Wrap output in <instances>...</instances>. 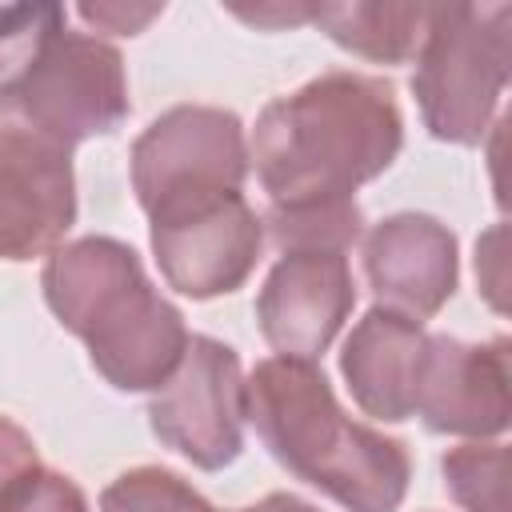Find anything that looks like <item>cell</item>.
<instances>
[{
  "instance_id": "cell-6",
  "label": "cell",
  "mask_w": 512,
  "mask_h": 512,
  "mask_svg": "<svg viewBox=\"0 0 512 512\" xmlns=\"http://www.w3.org/2000/svg\"><path fill=\"white\" fill-rule=\"evenodd\" d=\"M148 236L168 288L212 300L252 276L264 248V220L240 188L184 192L148 208Z\"/></svg>"
},
{
  "instance_id": "cell-11",
  "label": "cell",
  "mask_w": 512,
  "mask_h": 512,
  "mask_svg": "<svg viewBox=\"0 0 512 512\" xmlns=\"http://www.w3.org/2000/svg\"><path fill=\"white\" fill-rule=\"evenodd\" d=\"M412 416L440 436H500L508 428V340L468 344L444 332L428 336Z\"/></svg>"
},
{
  "instance_id": "cell-19",
  "label": "cell",
  "mask_w": 512,
  "mask_h": 512,
  "mask_svg": "<svg viewBox=\"0 0 512 512\" xmlns=\"http://www.w3.org/2000/svg\"><path fill=\"white\" fill-rule=\"evenodd\" d=\"M0 512H88V500L76 480L36 464L0 496Z\"/></svg>"
},
{
  "instance_id": "cell-17",
  "label": "cell",
  "mask_w": 512,
  "mask_h": 512,
  "mask_svg": "<svg viewBox=\"0 0 512 512\" xmlns=\"http://www.w3.org/2000/svg\"><path fill=\"white\" fill-rule=\"evenodd\" d=\"M100 512H216L184 476L144 464L120 472L100 492Z\"/></svg>"
},
{
  "instance_id": "cell-9",
  "label": "cell",
  "mask_w": 512,
  "mask_h": 512,
  "mask_svg": "<svg viewBox=\"0 0 512 512\" xmlns=\"http://www.w3.org/2000/svg\"><path fill=\"white\" fill-rule=\"evenodd\" d=\"M352 304H356V284H352L348 252H332V248L280 252L256 296L260 336L276 356L316 364L344 328V320L352 316Z\"/></svg>"
},
{
  "instance_id": "cell-20",
  "label": "cell",
  "mask_w": 512,
  "mask_h": 512,
  "mask_svg": "<svg viewBox=\"0 0 512 512\" xmlns=\"http://www.w3.org/2000/svg\"><path fill=\"white\" fill-rule=\"evenodd\" d=\"M40 460H36V444H32V436L20 428V424H12L8 416H0V496L28 472V468H36Z\"/></svg>"
},
{
  "instance_id": "cell-23",
  "label": "cell",
  "mask_w": 512,
  "mask_h": 512,
  "mask_svg": "<svg viewBox=\"0 0 512 512\" xmlns=\"http://www.w3.org/2000/svg\"><path fill=\"white\" fill-rule=\"evenodd\" d=\"M236 512H316L308 500H300V496H288V492H272V496H264L260 504H252V508H236Z\"/></svg>"
},
{
  "instance_id": "cell-5",
  "label": "cell",
  "mask_w": 512,
  "mask_h": 512,
  "mask_svg": "<svg viewBox=\"0 0 512 512\" xmlns=\"http://www.w3.org/2000/svg\"><path fill=\"white\" fill-rule=\"evenodd\" d=\"M124 56L88 32H52L36 56L0 84V120L60 148L108 136L128 120Z\"/></svg>"
},
{
  "instance_id": "cell-7",
  "label": "cell",
  "mask_w": 512,
  "mask_h": 512,
  "mask_svg": "<svg viewBox=\"0 0 512 512\" xmlns=\"http://www.w3.org/2000/svg\"><path fill=\"white\" fill-rule=\"evenodd\" d=\"M244 420L240 356L212 336H192L176 372L148 400L156 440L196 468L220 472L244 452Z\"/></svg>"
},
{
  "instance_id": "cell-13",
  "label": "cell",
  "mask_w": 512,
  "mask_h": 512,
  "mask_svg": "<svg viewBox=\"0 0 512 512\" xmlns=\"http://www.w3.org/2000/svg\"><path fill=\"white\" fill-rule=\"evenodd\" d=\"M424 348H428L424 324L400 312H388L380 304L368 308L352 324L340 348V372L348 380L352 400L376 420H388V424L408 420L416 408Z\"/></svg>"
},
{
  "instance_id": "cell-12",
  "label": "cell",
  "mask_w": 512,
  "mask_h": 512,
  "mask_svg": "<svg viewBox=\"0 0 512 512\" xmlns=\"http://www.w3.org/2000/svg\"><path fill=\"white\" fill-rule=\"evenodd\" d=\"M364 276L380 308L420 324L456 292V236L428 212H396L364 236Z\"/></svg>"
},
{
  "instance_id": "cell-1",
  "label": "cell",
  "mask_w": 512,
  "mask_h": 512,
  "mask_svg": "<svg viewBox=\"0 0 512 512\" xmlns=\"http://www.w3.org/2000/svg\"><path fill=\"white\" fill-rule=\"evenodd\" d=\"M404 148V116L384 76L324 72L272 100L252 128L248 164L272 208L352 200Z\"/></svg>"
},
{
  "instance_id": "cell-18",
  "label": "cell",
  "mask_w": 512,
  "mask_h": 512,
  "mask_svg": "<svg viewBox=\"0 0 512 512\" xmlns=\"http://www.w3.org/2000/svg\"><path fill=\"white\" fill-rule=\"evenodd\" d=\"M60 28H68V12L60 4H8V8H0V84L12 80L36 56V48Z\"/></svg>"
},
{
  "instance_id": "cell-21",
  "label": "cell",
  "mask_w": 512,
  "mask_h": 512,
  "mask_svg": "<svg viewBox=\"0 0 512 512\" xmlns=\"http://www.w3.org/2000/svg\"><path fill=\"white\" fill-rule=\"evenodd\" d=\"M164 12V4H148V8H124V4H84L80 16L100 28V32H116V36H136L144 32L156 16Z\"/></svg>"
},
{
  "instance_id": "cell-22",
  "label": "cell",
  "mask_w": 512,
  "mask_h": 512,
  "mask_svg": "<svg viewBox=\"0 0 512 512\" xmlns=\"http://www.w3.org/2000/svg\"><path fill=\"white\" fill-rule=\"evenodd\" d=\"M236 16L248 20V24H272V28H280V24H308L312 20V4L308 8H284V4H276V8H256V12L236 8Z\"/></svg>"
},
{
  "instance_id": "cell-10",
  "label": "cell",
  "mask_w": 512,
  "mask_h": 512,
  "mask_svg": "<svg viewBox=\"0 0 512 512\" xmlns=\"http://www.w3.org/2000/svg\"><path fill=\"white\" fill-rule=\"evenodd\" d=\"M72 224V152L0 120V260H32L56 252Z\"/></svg>"
},
{
  "instance_id": "cell-14",
  "label": "cell",
  "mask_w": 512,
  "mask_h": 512,
  "mask_svg": "<svg viewBox=\"0 0 512 512\" xmlns=\"http://www.w3.org/2000/svg\"><path fill=\"white\" fill-rule=\"evenodd\" d=\"M432 8L428 4H312V24L328 32L344 52L376 60V64H404L420 52L428 32Z\"/></svg>"
},
{
  "instance_id": "cell-4",
  "label": "cell",
  "mask_w": 512,
  "mask_h": 512,
  "mask_svg": "<svg viewBox=\"0 0 512 512\" xmlns=\"http://www.w3.org/2000/svg\"><path fill=\"white\" fill-rule=\"evenodd\" d=\"M508 4H436L416 52L412 92L424 128L444 144H480L512 68Z\"/></svg>"
},
{
  "instance_id": "cell-16",
  "label": "cell",
  "mask_w": 512,
  "mask_h": 512,
  "mask_svg": "<svg viewBox=\"0 0 512 512\" xmlns=\"http://www.w3.org/2000/svg\"><path fill=\"white\" fill-rule=\"evenodd\" d=\"M444 488L468 512H508L504 476H508V448L496 440H472L440 460Z\"/></svg>"
},
{
  "instance_id": "cell-8",
  "label": "cell",
  "mask_w": 512,
  "mask_h": 512,
  "mask_svg": "<svg viewBox=\"0 0 512 512\" xmlns=\"http://www.w3.org/2000/svg\"><path fill=\"white\" fill-rule=\"evenodd\" d=\"M248 140L244 124L228 108L176 104L160 112L132 144V188L140 208L184 192L244 188Z\"/></svg>"
},
{
  "instance_id": "cell-3",
  "label": "cell",
  "mask_w": 512,
  "mask_h": 512,
  "mask_svg": "<svg viewBox=\"0 0 512 512\" xmlns=\"http://www.w3.org/2000/svg\"><path fill=\"white\" fill-rule=\"evenodd\" d=\"M44 300L84 340L92 368L120 392H156L188 348L184 312L156 292L140 256L112 236H80L48 252Z\"/></svg>"
},
{
  "instance_id": "cell-2",
  "label": "cell",
  "mask_w": 512,
  "mask_h": 512,
  "mask_svg": "<svg viewBox=\"0 0 512 512\" xmlns=\"http://www.w3.org/2000/svg\"><path fill=\"white\" fill-rule=\"evenodd\" d=\"M244 416L296 480L348 512H396L412 480L408 444L352 420L324 368L268 356L244 380Z\"/></svg>"
},
{
  "instance_id": "cell-15",
  "label": "cell",
  "mask_w": 512,
  "mask_h": 512,
  "mask_svg": "<svg viewBox=\"0 0 512 512\" xmlns=\"http://www.w3.org/2000/svg\"><path fill=\"white\" fill-rule=\"evenodd\" d=\"M264 228L276 244V252H296V248H332L348 252L364 236V212L352 200H324V204H284L264 216Z\"/></svg>"
}]
</instances>
